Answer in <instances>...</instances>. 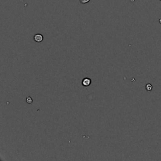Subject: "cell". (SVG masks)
Listing matches in <instances>:
<instances>
[{"label": "cell", "mask_w": 161, "mask_h": 161, "mask_svg": "<svg viewBox=\"0 0 161 161\" xmlns=\"http://www.w3.org/2000/svg\"><path fill=\"white\" fill-rule=\"evenodd\" d=\"M159 23L161 24V18L159 19Z\"/></svg>", "instance_id": "6"}, {"label": "cell", "mask_w": 161, "mask_h": 161, "mask_svg": "<svg viewBox=\"0 0 161 161\" xmlns=\"http://www.w3.org/2000/svg\"><path fill=\"white\" fill-rule=\"evenodd\" d=\"M160 1H161V0H160Z\"/></svg>", "instance_id": "7"}, {"label": "cell", "mask_w": 161, "mask_h": 161, "mask_svg": "<svg viewBox=\"0 0 161 161\" xmlns=\"http://www.w3.org/2000/svg\"><path fill=\"white\" fill-rule=\"evenodd\" d=\"M26 101H27V103H28V104H31V103H33V100H32V98L30 96H28V97L26 98Z\"/></svg>", "instance_id": "4"}, {"label": "cell", "mask_w": 161, "mask_h": 161, "mask_svg": "<svg viewBox=\"0 0 161 161\" xmlns=\"http://www.w3.org/2000/svg\"><path fill=\"white\" fill-rule=\"evenodd\" d=\"M145 89L147 91H151L153 89V86L151 84H147L146 86H145Z\"/></svg>", "instance_id": "3"}, {"label": "cell", "mask_w": 161, "mask_h": 161, "mask_svg": "<svg viewBox=\"0 0 161 161\" xmlns=\"http://www.w3.org/2000/svg\"><path fill=\"white\" fill-rule=\"evenodd\" d=\"M91 84V79L89 78H88V77L83 79V81H82V84H83V86L88 87L89 86H90Z\"/></svg>", "instance_id": "1"}, {"label": "cell", "mask_w": 161, "mask_h": 161, "mask_svg": "<svg viewBox=\"0 0 161 161\" xmlns=\"http://www.w3.org/2000/svg\"><path fill=\"white\" fill-rule=\"evenodd\" d=\"M33 39H34V40L35 42H42L43 39H44V37H43V35L42 34L38 33V34L35 35Z\"/></svg>", "instance_id": "2"}, {"label": "cell", "mask_w": 161, "mask_h": 161, "mask_svg": "<svg viewBox=\"0 0 161 161\" xmlns=\"http://www.w3.org/2000/svg\"><path fill=\"white\" fill-rule=\"evenodd\" d=\"M90 0H80V2L82 3V4H86V3H88Z\"/></svg>", "instance_id": "5"}]
</instances>
